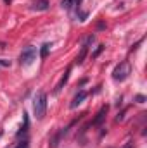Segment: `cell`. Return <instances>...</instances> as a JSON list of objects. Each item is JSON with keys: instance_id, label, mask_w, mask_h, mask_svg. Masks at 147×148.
Listing matches in <instances>:
<instances>
[{"instance_id": "cell-9", "label": "cell", "mask_w": 147, "mask_h": 148, "mask_svg": "<svg viewBox=\"0 0 147 148\" xmlns=\"http://www.w3.org/2000/svg\"><path fill=\"white\" fill-rule=\"evenodd\" d=\"M33 9H35V10H47V9H49V2H47V0H40V2H37V3L33 5Z\"/></svg>"}, {"instance_id": "cell-15", "label": "cell", "mask_w": 147, "mask_h": 148, "mask_svg": "<svg viewBox=\"0 0 147 148\" xmlns=\"http://www.w3.org/2000/svg\"><path fill=\"white\" fill-rule=\"evenodd\" d=\"M10 66V60H3V59H0V67H9Z\"/></svg>"}, {"instance_id": "cell-7", "label": "cell", "mask_w": 147, "mask_h": 148, "mask_svg": "<svg viewBox=\"0 0 147 148\" xmlns=\"http://www.w3.org/2000/svg\"><path fill=\"white\" fill-rule=\"evenodd\" d=\"M66 131H68V129H61V131H57V133L52 136V140H50L49 147H50V148H57V147H59V141H61V138L66 134Z\"/></svg>"}, {"instance_id": "cell-3", "label": "cell", "mask_w": 147, "mask_h": 148, "mask_svg": "<svg viewBox=\"0 0 147 148\" xmlns=\"http://www.w3.org/2000/svg\"><path fill=\"white\" fill-rule=\"evenodd\" d=\"M35 59H37V48H35V47H26V48L21 52L19 62H21L23 66H31Z\"/></svg>"}, {"instance_id": "cell-8", "label": "cell", "mask_w": 147, "mask_h": 148, "mask_svg": "<svg viewBox=\"0 0 147 148\" xmlns=\"http://www.w3.org/2000/svg\"><path fill=\"white\" fill-rule=\"evenodd\" d=\"M107 110H109V107H107V105L101 107V110L97 112V117L94 119V124H95V126H101V124L104 122V119H106V114H107Z\"/></svg>"}, {"instance_id": "cell-12", "label": "cell", "mask_w": 147, "mask_h": 148, "mask_svg": "<svg viewBox=\"0 0 147 148\" xmlns=\"http://www.w3.org/2000/svg\"><path fill=\"white\" fill-rule=\"evenodd\" d=\"M61 5H62V9H71L74 5V0H62Z\"/></svg>"}, {"instance_id": "cell-10", "label": "cell", "mask_w": 147, "mask_h": 148, "mask_svg": "<svg viewBox=\"0 0 147 148\" xmlns=\"http://www.w3.org/2000/svg\"><path fill=\"white\" fill-rule=\"evenodd\" d=\"M49 48H50V45H49V43L42 45V50H40V59H47V55H49Z\"/></svg>"}, {"instance_id": "cell-16", "label": "cell", "mask_w": 147, "mask_h": 148, "mask_svg": "<svg viewBox=\"0 0 147 148\" xmlns=\"http://www.w3.org/2000/svg\"><path fill=\"white\" fill-rule=\"evenodd\" d=\"M135 100H137L139 103H144V102H146V97H144V95H137V97H135Z\"/></svg>"}, {"instance_id": "cell-13", "label": "cell", "mask_w": 147, "mask_h": 148, "mask_svg": "<svg viewBox=\"0 0 147 148\" xmlns=\"http://www.w3.org/2000/svg\"><path fill=\"white\" fill-rule=\"evenodd\" d=\"M14 148H30V141L28 140H23V141H19Z\"/></svg>"}, {"instance_id": "cell-19", "label": "cell", "mask_w": 147, "mask_h": 148, "mask_svg": "<svg viewBox=\"0 0 147 148\" xmlns=\"http://www.w3.org/2000/svg\"><path fill=\"white\" fill-rule=\"evenodd\" d=\"M0 136H2V133H0Z\"/></svg>"}, {"instance_id": "cell-1", "label": "cell", "mask_w": 147, "mask_h": 148, "mask_svg": "<svg viewBox=\"0 0 147 148\" xmlns=\"http://www.w3.org/2000/svg\"><path fill=\"white\" fill-rule=\"evenodd\" d=\"M33 110L37 119H43L45 117V112H47V93L43 91H38L35 100H33Z\"/></svg>"}, {"instance_id": "cell-6", "label": "cell", "mask_w": 147, "mask_h": 148, "mask_svg": "<svg viewBox=\"0 0 147 148\" xmlns=\"http://www.w3.org/2000/svg\"><path fill=\"white\" fill-rule=\"evenodd\" d=\"M87 97H88V93H87V91H83V90H81V91H78V93L74 95L73 102H71V109H76L80 103H83V100H85Z\"/></svg>"}, {"instance_id": "cell-4", "label": "cell", "mask_w": 147, "mask_h": 148, "mask_svg": "<svg viewBox=\"0 0 147 148\" xmlns=\"http://www.w3.org/2000/svg\"><path fill=\"white\" fill-rule=\"evenodd\" d=\"M94 40H95V36L92 35V36L87 38V41L83 43V47H81V52H80V55H78V57H76V60H74L78 66H80V64H83V60H85V57H87V53H88V45H90Z\"/></svg>"}, {"instance_id": "cell-2", "label": "cell", "mask_w": 147, "mask_h": 148, "mask_svg": "<svg viewBox=\"0 0 147 148\" xmlns=\"http://www.w3.org/2000/svg\"><path fill=\"white\" fill-rule=\"evenodd\" d=\"M132 73V67H130V64L128 62H121L119 66H116V69L112 71V77L116 79V81H125L128 76Z\"/></svg>"}, {"instance_id": "cell-14", "label": "cell", "mask_w": 147, "mask_h": 148, "mask_svg": "<svg viewBox=\"0 0 147 148\" xmlns=\"http://www.w3.org/2000/svg\"><path fill=\"white\" fill-rule=\"evenodd\" d=\"M102 50H104V45H99V47H97V50L92 53V59H97V57L101 55V52H102Z\"/></svg>"}, {"instance_id": "cell-5", "label": "cell", "mask_w": 147, "mask_h": 148, "mask_svg": "<svg viewBox=\"0 0 147 148\" xmlns=\"http://www.w3.org/2000/svg\"><path fill=\"white\" fill-rule=\"evenodd\" d=\"M69 73H71V66H69V67L66 69V73L62 74V76H61V79H59V83L55 84V90H54V93H55V95H57V93H59V91H61V90L64 88V84L68 83V79H69Z\"/></svg>"}, {"instance_id": "cell-17", "label": "cell", "mask_w": 147, "mask_h": 148, "mask_svg": "<svg viewBox=\"0 0 147 148\" xmlns=\"http://www.w3.org/2000/svg\"><path fill=\"white\" fill-rule=\"evenodd\" d=\"M125 148H133V145H132V143H128V145H126Z\"/></svg>"}, {"instance_id": "cell-11", "label": "cell", "mask_w": 147, "mask_h": 148, "mask_svg": "<svg viewBox=\"0 0 147 148\" xmlns=\"http://www.w3.org/2000/svg\"><path fill=\"white\" fill-rule=\"evenodd\" d=\"M28 126H30V119H28V114H24V124L21 126V131L17 133V136L23 134V133H26V131H28Z\"/></svg>"}, {"instance_id": "cell-18", "label": "cell", "mask_w": 147, "mask_h": 148, "mask_svg": "<svg viewBox=\"0 0 147 148\" xmlns=\"http://www.w3.org/2000/svg\"><path fill=\"white\" fill-rule=\"evenodd\" d=\"M3 2H5V3H10V0H3Z\"/></svg>"}]
</instances>
